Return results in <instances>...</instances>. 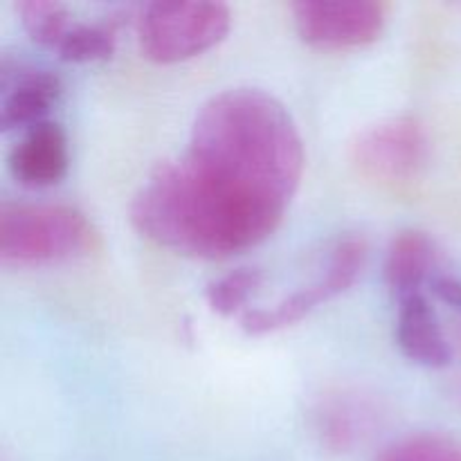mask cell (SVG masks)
I'll return each mask as SVG.
<instances>
[{"mask_svg": "<svg viewBox=\"0 0 461 461\" xmlns=\"http://www.w3.org/2000/svg\"><path fill=\"white\" fill-rule=\"evenodd\" d=\"M304 171L288 108L259 88H230L198 108L187 144L131 203L142 237L194 259H228L282 223Z\"/></svg>", "mask_w": 461, "mask_h": 461, "instance_id": "cell-1", "label": "cell"}, {"mask_svg": "<svg viewBox=\"0 0 461 461\" xmlns=\"http://www.w3.org/2000/svg\"><path fill=\"white\" fill-rule=\"evenodd\" d=\"M88 216L61 203H5L0 207V259L7 266H50L97 250Z\"/></svg>", "mask_w": 461, "mask_h": 461, "instance_id": "cell-2", "label": "cell"}, {"mask_svg": "<svg viewBox=\"0 0 461 461\" xmlns=\"http://www.w3.org/2000/svg\"><path fill=\"white\" fill-rule=\"evenodd\" d=\"M232 12L223 3H149L135 18L140 50L156 63L198 57L225 39Z\"/></svg>", "mask_w": 461, "mask_h": 461, "instance_id": "cell-3", "label": "cell"}, {"mask_svg": "<svg viewBox=\"0 0 461 461\" xmlns=\"http://www.w3.org/2000/svg\"><path fill=\"white\" fill-rule=\"evenodd\" d=\"M430 160V140L414 117H390L369 126L351 147V162L369 183L405 189L421 178Z\"/></svg>", "mask_w": 461, "mask_h": 461, "instance_id": "cell-4", "label": "cell"}, {"mask_svg": "<svg viewBox=\"0 0 461 461\" xmlns=\"http://www.w3.org/2000/svg\"><path fill=\"white\" fill-rule=\"evenodd\" d=\"M367 261V243L363 237H342L329 248L327 261L309 284L300 286L266 309H250L243 313L241 327L248 336H266L300 322L320 304L345 293L363 273Z\"/></svg>", "mask_w": 461, "mask_h": 461, "instance_id": "cell-5", "label": "cell"}, {"mask_svg": "<svg viewBox=\"0 0 461 461\" xmlns=\"http://www.w3.org/2000/svg\"><path fill=\"white\" fill-rule=\"evenodd\" d=\"M295 30L320 50H349L374 43L387 23V7L372 0H304L293 5Z\"/></svg>", "mask_w": 461, "mask_h": 461, "instance_id": "cell-6", "label": "cell"}, {"mask_svg": "<svg viewBox=\"0 0 461 461\" xmlns=\"http://www.w3.org/2000/svg\"><path fill=\"white\" fill-rule=\"evenodd\" d=\"M61 79L48 68L3 59L0 68V129L27 131L48 122L61 97Z\"/></svg>", "mask_w": 461, "mask_h": 461, "instance_id": "cell-7", "label": "cell"}, {"mask_svg": "<svg viewBox=\"0 0 461 461\" xmlns=\"http://www.w3.org/2000/svg\"><path fill=\"white\" fill-rule=\"evenodd\" d=\"M68 165H70L68 135L61 124L50 120L23 131L7 156L9 174L27 189L59 185L66 178Z\"/></svg>", "mask_w": 461, "mask_h": 461, "instance_id": "cell-8", "label": "cell"}, {"mask_svg": "<svg viewBox=\"0 0 461 461\" xmlns=\"http://www.w3.org/2000/svg\"><path fill=\"white\" fill-rule=\"evenodd\" d=\"M394 336L401 354L414 365L441 369L453 360V347L446 338L439 315L423 293L401 297Z\"/></svg>", "mask_w": 461, "mask_h": 461, "instance_id": "cell-9", "label": "cell"}, {"mask_svg": "<svg viewBox=\"0 0 461 461\" xmlns=\"http://www.w3.org/2000/svg\"><path fill=\"white\" fill-rule=\"evenodd\" d=\"M437 273V250L430 237L419 230H403L387 246L383 275L396 297L421 293L423 284H430Z\"/></svg>", "mask_w": 461, "mask_h": 461, "instance_id": "cell-10", "label": "cell"}, {"mask_svg": "<svg viewBox=\"0 0 461 461\" xmlns=\"http://www.w3.org/2000/svg\"><path fill=\"white\" fill-rule=\"evenodd\" d=\"M115 25L113 21H72L70 30L54 52L70 63L104 61L115 52Z\"/></svg>", "mask_w": 461, "mask_h": 461, "instance_id": "cell-11", "label": "cell"}, {"mask_svg": "<svg viewBox=\"0 0 461 461\" xmlns=\"http://www.w3.org/2000/svg\"><path fill=\"white\" fill-rule=\"evenodd\" d=\"M16 9L27 34L52 52L75 21L70 9L57 0H25Z\"/></svg>", "mask_w": 461, "mask_h": 461, "instance_id": "cell-12", "label": "cell"}, {"mask_svg": "<svg viewBox=\"0 0 461 461\" xmlns=\"http://www.w3.org/2000/svg\"><path fill=\"white\" fill-rule=\"evenodd\" d=\"M264 284V273L259 268H237L219 279L210 282L205 300L210 309L219 315H234L250 302V297Z\"/></svg>", "mask_w": 461, "mask_h": 461, "instance_id": "cell-13", "label": "cell"}, {"mask_svg": "<svg viewBox=\"0 0 461 461\" xmlns=\"http://www.w3.org/2000/svg\"><path fill=\"white\" fill-rule=\"evenodd\" d=\"M376 461H461V441L439 432H417L387 446Z\"/></svg>", "mask_w": 461, "mask_h": 461, "instance_id": "cell-14", "label": "cell"}, {"mask_svg": "<svg viewBox=\"0 0 461 461\" xmlns=\"http://www.w3.org/2000/svg\"><path fill=\"white\" fill-rule=\"evenodd\" d=\"M428 286L435 293L437 300L444 302L448 309H453L461 318V277L453 273H444V270H437Z\"/></svg>", "mask_w": 461, "mask_h": 461, "instance_id": "cell-15", "label": "cell"}]
</instances>
